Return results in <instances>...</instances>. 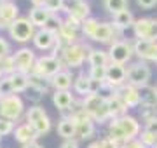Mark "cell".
Instances as JSON below:
<instances>
[{
  "instance_id": "cell-1",
  "label": "cell",
  "mask_w": 157,
  "mask_h": 148,
  "mask_svg": "<svg viewBox=\"0 0 157 148\" xmlns=\"http://www.w3.org/2000/svg\"><path fill=\"white\" fill-rule=\"evenodd\" d=\"M82 108L91 115V119L94 122H107L110 117L108 112V105H107V98L101 96V94H94L91 92L82 99Z\"/></svg>"
},
{
  "instance_id": "cell-2",
  "label": "cell",
  "mask_w": 157,
  "mask_h": 148,
  "mask_svg": "<svg viewBox=\"0 0 157 148\" xmlns=\"http://www.w3.org/2000/svg\"><path fill=\"white\" fill-rule=\"evenodd\" d=\"M89 51L86 44H72V46L65 47V51L61 52V61H63V66H70V68H78L82 66L84 61H87V56H89Z\"/></svg>"
},
{
  "instance_id": "cell-3",
  "label": "cell",
  "mask_w": 157,
  "mask_h": 148,
  "mask_svg": "<svg viewBox=\"0 0 157 148\" xmlns=\"http://www.w3.org/2000/svg\"><path fill=\"white\" fill-rule=\"evenodd\" d=\"M63 70V61L61 57L54 56V54H47V56H40L37 57V63H35V68L32 73H37L40 77H45V79H52L54 75H58Z\"/></svg>"
},
{
  "instance_id": "cell-4",
  "label": "cell",
  "mask_w": 157,
  "mask_h": 148,
  "mask_svg": "<svg viewBox=\"0 0 157 148\" xmlns=\"http://www.w3.org/2000/svg\"><path fill=\"white\" fill-rule=\"evenodd\" d=\"M35 26L32 24L28 17H17L16 21L11 24L9 28V35L14 42H19V44H26L30 40H33L35 37Z\"/></svg>"
},
{
  "instance_id": "cell-5",
  "label": "cell",
  "mask_w": 157,
  "mask_h": 148,
  "mask_svg": "<svg viewBox=\"0 0 157 148\" xmlns=\"http://www.w3.org/2000/svg\"><path fill=\"white\" fill-rule=\"evenodd\" d=\"M25 112V103L17 94H12V96L2 98L0 99V117L7 120H17Z\"/></svg>"
},
{
  "instance_id": "cell-6",
  "label": "cell",
  "mask_w": 157,
  "mask_h": 148,
  "mask_svg": "<svg viewBox=\"0 0 157 148\" xmlns=\"http://www.w3.org/2000/svg\"><path fill=\"white\" fill-rule=\"evenodd\" d=\"M136 40H152L157 42V19L154 17H140L133 24Z\"/></svg>"
},
{
  "instance_id": "cell-7",
  "label": "cell",
  "mask_w": 157,
  "mask_h": 148,
  "mask_svg": "<svg viewBox=\"0 0 157 148\" xmlns=\"http://www.w3.org/2000/svg\"><path fill=\"white\" fill-rule=\"evenodd\" d=\"M150 77H152V70L145 61L133 63L128 68V84H131V86H135V87L147 86Z\"/></svg>"
},
{
  "instance_id": "cell-8",
  "label": "cell",
  "mask_w": 157,
  "mask_h": 148,
  "mask_svg": "<svg viewBox=\"0 0 157 148\" xmlns=\"http://www.w3.org/2000/svg\"><path fill=\"white\" fill-rule=\"evenodd\" d=\"M86 19H89V4L84 0H73V4L67 9L65 21H68L75 28H80Z\"/></svg>"
},
{
  "instance_id": "cell-9",
  "label": "cell",
  "mask_w": 157,
  "mask_h": 148,
  "mask_svg": "<svg viewBox=\"0 0 157 148\" xmlns=\"http://www.w3.org/2000/svg\"><path fill=\"white\" fill-rule=\"evenodd\" d=\"M14 57V65H16V72H21V73L30 75L35 68V63H37V56L35 52L28 47H23L19 51H16L12 54Z\"/></svg>"
},
{
  "instance_id": "cell-10",
  "label": "cell",
  "mask_w": 157,
  "mask_h": 148,
  "mask_svg": "<svg viewBox=\"0 0 157 148\" xmlns=\"http://www.w3.org/2000/svg\"><path fill=\"white\" fill-rule=\"evenodd\" d=\"M133 44H129L126 40H117L113 42L110 49H108V57L110 63H117V65H126L133 56Z\"/></svg>"
},
{
  "instance_id": "cell-11",
  "label": "cell",
  "mask_w": 157,
  "mask_h": 148,
  "mask_svg": "<svg viewBox=\"0 0 157 148\" xmlns=\"http://www.w3.org/2000/svg\"><path fill=\"white\" fill-rule=\"evenodd\" d=\"M107 84L119 89L128 84V68L124 65H117V63H110L107 66Z\"/></svg>"
},
{
  "instance_id": "cell-12",
  "label": "cell",
  "mask_w": 157,
  "mask_h": 148,
  "mask_svg": "<svg viewBox=\"0 0 157 148\" xmlns=\"http://www.w3.org/2000/svg\"><path fill=\"white\" fill-rule=\"evenodd\" d=\"M133 51L141 61H155L157 63V42L152 40H136L133 44Z\"/></svg>"
},
{
  "instance_id": "cell-13",
  "label": "cell",
  "mask_w": 157,
  "mask_h": 148,
  "mask_svg": "<svg viewBox=\"0 0 157 148\" xmlns=\"http://www.w3.org/2000/svg\"><path fill=\"white\" fill-rule=\"evenodd\" d=\"M56 40H58V35L54 31H51L47 28H42V30H37V33L33 37V44L40 51H51L52 47L56 46Z\"/></svg>"
},
{
  "instance_id": "cell-14",
  "label": "cell",
  "mask_w": 157,
  "mask_h": 148,
  "mask_svg": "<svg viewBox=\"0 0 157 148\" xmlns=\"http://www.w3.org/2000/svg\"><path fill=\"white\" fill-rule=\"evenodd\" d=\"M115 122L119 124V127L122 129V132L126 134L128 139H135V138L140 136V122L135 119V117H131V115H122V117H119L115 119Z\"/></svg>"
},
{
  "instance_id": "cell-15",
  "label": "cell",
  "mask_w": 157,
  "mask_h": 148,
  "mask_svg": "<svg viewBox=\"0 0 157 148\" xmlns=\"http://www.w3.org/2000/svg\"><path fill=\"white\" fill-rule=\"evenodd\" d=\"M17 14H19V9L14 2H9L6 0V4L0 7V28H11V24L17 19Z\"/></svg>"
},
{
  "instance_id": "cell-16",
  "label": "cell",
  "mask_w": 157,
  "mask_h": 148,
  "mask_svg": "<svg viewBox=\"0 0 157 148\" xmlns=\"http://www.w3.org/2000/svg\"><path fill=\"white\" fill-rule=\"evenodd\" d=\"M121 96L124 103H126V106L128 108H136V106H140V94H138V87L131 86V84H126V86L119 87L117 91H115Z\"/></svg>"
},
{
  "instance_id": "cell-17",
  "label": "cell",
  "mask_w": 157,
  "mask_h": 148,
  "mask_svg": "<svg viewBox=\"0 0 157 148\" xmlns=\"http://www.w3.org/2000/svg\"><path fill=\"white\" fill-rule=\"evenodd\" d=\"M78 28H75V26H72V24L68 23V21H63L61 28H59V31H58V40L61 42L65 47L72 46V44H77L78 40Z\"/></svg>"
},
{
  "instance_id": "cell-18",
  "label": "cell",
  "mask_w": 157,
  "mask_h": 148,
  "mask_svg": "<svg viewBox=\"0 0 157 148\" xmlns=\"http://www.w3.org/2000/svg\"><path fill=\"white\" fill-rule=\"evenodd\" d=\"M14 138H16L17 143H21V145H28V143L35 141V139L39 138V134H37V131L33 129V125L26 122V124L17 125L16 129H14Z\"/></svg>"
},
{
  "instance_id": "cell-19",
  "label": "cell",
  "mask_w": 157,
  "mask_h": 148,
  "mask_svg": "<svg viewBox=\"0 0 157 148\" xmlns=\"http://www.w3.org/2000/svg\"><path fill=\"white\" fill-rule=\"evenodd\" d=\"M51 14L45 7H32V11H30V21H32V24H33L35 28H45L47 26V23H49V19H51Z\"/></svg>"
},
{
  "instance_id": "cell-20",
  "label": "cell",
  "mask_w": 157,
  "mask_h": 148,
  "mask_svg": "<svg viewBox=\"0 0 157 148\" xmlns=\"http://www.w3.org/2000/svg\"><path fill=\"white\" fill-rule=\"evenodd\" d=\"M107 105H108V112H110V117H112L113 120L119 119V117H122V115H126V112H128V106H126V103L121 99V96H119L117 92H113L112 96L107 98Z\"/></svg>"
},
{
  "instance_id": "cell-21",
  "label": "cell",
  "mask_w": 157,
  "mask_h": 148,
  "mask_svg": "<svg viewBox=\"0 0 157 148\" xmlns=\"http://www.w3.org/2000/svg\"><path fill=\"white\" fill-rule=\"evenodd\" d=\"M140 94V106H157V89L154 86H141L138 87Z\"/></svg>"
},
{
  "instance_id": "cell-22",
  "label": "cell",
  "mask_w": 157,
  "mask_h": 148,
  "mask_svg": "<svg viewBox=\"0 0 157 148\" xmlns=\"http://www.w3.org/2000/svg\"><path fill=\"white\" fill-rule=\"evenodd\" d=\"M73 77L72 73L68 72V70H61L58 75H54L52 79H51V84H52V87L56 89V91H68L70 87L73 86Z\"/></svg>"
},
{
  "instance_id": "cell-23",
  "label": "cell",
  "mask_w": 157,
  "mask_h": 148,
  "mask_svg": "<svg viewBox=\"0 0 157 148\" xmlns=\"http://www.w3.org/2000/svg\"><path fill=\"white\" fill-rule=\"evenodd\" d=\"M52 103L61 112V110H67L70 106H73L75 101H73V94L70 91H54V94H52Z\"/></svg>"
},
{
  "instance_id": "cell-24",
  "label": "cell",
  "mask_w": 157,
  "mask_h": 148,
  "mask_svg": "<svg viewBox=\"0 0 157 148\" xmlns=\"http://www.w3.org/2000/svg\"><path fill=\"white\" fill-rule=\"evenodd\" d=\"M91 89H93V80H91L89 73H80L78 77H75L73 80V91L77 92V94H82V96H87L91 94Z\"/></svg>"
},
{
  "instance_id": "cell-25",
  "label": "cell",
  "mask_w": 157,
  "mask_h": 148,
  "mask_svg": "<svg viewBox=\"0 0 157 148\" xmlns=\"http://www.w3.org/2000/svg\"><path fill=\"white\" fill-rule=\"evenodd\" d=\"M87 63L91 65V68H96V66H108V65H110L108 52L100 51V49H91L89 56H87Z\"/></svg>"
},
{
  "instance_id": "cell-26",
  "label": "cell",
  "mask_w": 157,
  "mask_h": 148,
  "mask_svg": "<svg viewBox=\"0 0 157 148\" xmlns=\"http://www.w3.org/2000/svg\"><path fill=\"white\" fill-rule=\"evenodd\" d=\"M135 21H136V19L133 17L131 11H128V9H126V11H121V12H117V14L113 16V23L112 24L117 30H121V31H122V30L129 28V26H133V24H135Z\"/></svg>"
},
{
  "instance_id": "cell-27",
  "label": "cell",
  "mask_w": 157,
  "mask_h": 148,
  "mask_svg": "<svg viewBox=\"0 0 157 148\" xmlns=\"http://www.w3.org/2000/svg\"><path fill=\"white\" fill-rule=\"evenodd\" d=\"M58 134L65 139H75V134H77V125L73 120L68 119H61L58 122Z\"/></svg>"
},
{
  "instance_id": "cell-28",
  "label": "cell",
  "mask_w": 157,
  "mask_h": 148,
  "mask_svg": "<svg viewBox=\"0 0 157 148\" xmlns=\"http://www.w3.org/2000/svg\"><path fill=\"white\" fill-rule=\"evenodd\" d=\"M12 80V87H14V92H25L30 87V77L26 73H21V72H16V73L11 75Z\"/></svg>"
},
{
  "instance_id": "cell-29",
  "label": "cell",
  "mask_w": 157,
  "mask_h": 148,
  "mask_svg": "<svg viewBox=\"0 0 157 148\" xmlns=\"http://www.w3.org/2000/svg\"><path fill=\"white\" fill-rule=\"evenodd\" d=\"M77 125V139H87L94 134V120H84V122H78Z\"/></svg>"
},
{
  "instance_id": "cell-30",
  "label": "cell",
  "mask_w": 157,
  "mask_h": 148,
  "mask_svg": "<svg viewBox=\"0 0 157 148\" xmlns=\"http://www.w3.org/2000/svg\"><path fill=\"white\" fill-rule=\"evenodd\" d=\"M28 77H30V86L35 87V89H39V91H42V92H47L52 87L51 80L45 79V77H40L37 73H30Z\"/></svg>"
},
{
  "instance_id": "cell-31",
  "label": "cell",
  "mask_w": 157,
  "mask_h": 148,
  "mask_svg": "<svg viewBox=\"0 0 157 148\" xmlns=\"http://www.w3.org/2000/svg\"><path fill=\"white\" fill-rule=\"evenodd\" d=\"M44 117H47V112H45L42 106H39V105L28 108V112H26V122H28V124H35L37 120L44 119Z\"/></svg>"
},
{
  "instance_id": "cell-32",
  "label": "cell",
  "mask_w": 157,
  "mask_h": 148,
  "mask_svg": "<svg viewBox=\"0 0 157 148\" xmlns=\"http://www.w3.org/2000/svg\"><path fill=\"white\" fill-rule=\"evenodd\" d=\"M105 9L115 16L117 12L128 9V0H105Z\"/></svg>"
},
{
  "instance_id": "cell-33",
  "label": "cell",
  "mask_w": 157,
  "mask_h": 148,
  "mask_svg": "<svg viewBox=\"0 0 157 148\" xmlns=\"http://www.w3.org/2000/svg\"><path fill=\"white\" fill-rule=\"evenodd\" d=\"M12 94H16V92H14V87H12L11 75H4L0 79V99L7 98V96H12Z\"/></svg>"
},
{
  "instance_id": "cell-34",
  "label": "cell",
  "mask_w": 157,
  "mask_h": 148,
  "mask_svg": "<svg viewBox=\"0 0 157 148\" xmlns=\"http://www.w3.org/2000/svg\"><path fill=\"white\" fill-rule=\"evenodd\" d=\"M89 77H91V80H94V82L105 84V82H107V66H96V68H91L89 70Z\"/></svg>"
},
{
  "instance_id": "cell-35",
  "label": "cell",
  "mask_w": 157,
  "mask_h": 148,
  "mask_svg": "<svg viewBox=\"0 0 157 148\" xmlns=\"http://www.w3.org/2000/svg\"><path fill=\"white\" fill-rule=\"evenodd\" d=\"M44 7L51 14H58L59 11H65L67 9V4H65V0H45Z\"/></svg>"
},
{
  "instance_id": "cell-36",
  "label": "cell",
  "mask_w": 157,
  "mask_h": 148,
  "mask_svg": "<svg viewBox=\"0 0 157 148\" xmlns=\"http://www.w3.org/2000/svg\"><path fill=\"white\" fill-rule=\"evenodd\" d=\"M98 24H100V21H98V19H94V17H89V19H86L84 23H82L80 30H82V33H84L86 37H89V39H91Z\"/></svg>"
},
{
  "instance_id": "cell-37",
  "label": "cell",
  "mask_w": 157,
  "mask_h": 148,
  "mask_svg": "<svg viewBox=\"0 0 157 148\" xmlns=\"http://www.w3.org/2000/svg\"><path fill=\"white\" fill-rule=\"evenodd\" d=\"M32 125H33V129L37 131V134H39V136L47 134V132L51 131V120H49V117H44V119L37 120V122H35V124H32Z\"/></svg>"
},
{
  "instance_id": "cell-38",
  "label": "cell",
  "mask_w": 157,
  "mask_h": 148,
  "mask_svg": "<svg viewBox=\"0 0 157 148\" xmlns=\"http://www.w3.org/2000/svg\"><path fill=\"white\" fill-rule=\"evenodd\" d=\"M0 68H2L4 75L16 73V65H14V57H12V54L11 56H7V57H4V59L0 61Z\"/></svg>"
},
{
  "instance_id": "cell-39",
  "label": "cell",
  "mask_w": 157,
  "mask_h": 148,
  "mask_svg": "<svg viewBox=\"0 0 157 148\" xmlns=\"http://www.w3.org/2000/svg\"><path fill=\"white\" fill-rule=\"evenodd\" d=\"M138 139L145 145V148H155V145H157V136H154V134H150V132H147L145 129L140 132Z\"/></svg>"
},
{
  "instance_id": "cell-40",
  "label": "cell",
  "mask_w": 157,
  "mask_h": 148,
  "mask_svg": "<svg viewBox=\"0 0 157 148\" xmlns=\"http://www.w3.org/2000/svg\"><path fill=\"white\" fill-rule=\"evenodd\" d=\"M140 113H141V119L147 122L157 119V106H141L140 108Z\"/></svg>"
},
{
  "instance_id": "cell-41",
  "label": "cell",
  "mask_w": 157,
  "mask_h": 148,
  "mask_svg": "<svg viewBox=\"0 0 157 148\" xmlns=\"http://www.w3.org/2000/svg\"><path fill=\"white\" fill-rule=\"evenodd\" d=\"M11 132H14V122L0 117V136H7Z\"/></svg>"
},
{
  "instance_id": "cell-42",
  "label": "cell",
  "mask_w": 157,
  "mask_h": 148,
  "mask_svg": "<svg viewBox=\"0 0 157 148\" xmlns=\"http://www.w3.org/2000/svg\"><path fill=\"white\" fill-rule=\"evenodd\" d=\"M26 92H28V94H26V96H28V99H32V101H35V103L40 101V99H42V96H44V92L39 91V89H35V87H32V86L26 89Z\"/></svg>"
},
{
  "instance_id": "cell-43",
  "label": "cell",
  "mask_w": 157,
  "mask_h": 148,
  "mask_svg": "<svg viewBox=\"0 0 157 148\" xmlns=\"http://www.w3.org/2000/svg\"><path fill=\"white\" fill-rule=\"evenodd\" d=\"M9 52H11V46H9V42H7L6 39H2V37H0V61H2L4 57L11 56Z\"/></svg>"
},
{
  "instance_id": "cell-44",
  "label": "cell",
  "mask_w": 157,
  "mask_h": 148,
  "mask_svg": "<svg viewBox=\"0 0 157 148\" xmlns=\"http://www.w3.org/2000/svg\"><path fill=\"white\" fill-rule=\"evenodd\" d=\"M121 148H145V145H143L138 138H135V139H129V141H126Z\"/></svg>"
},
{
  "instance_id": "cell-45",
  "label": "cell",
  "mask_w": 157,
  "mask_h": 148,
  "mask_svg": "<svg viewBox=\"0 0 157 148\" xmlns=\"http://www.w3.org/2000/svg\"><path fill=\"white\" fill-rule=\"evenodd\" d=\"M145 131L150 132V134H154V136H157V119L147 122V124H145Z\"/></svg>"
},
{
  "instance_id": "cell-46",
  "label": "cell",
  "mask_w": 157,
  "mask_h": 148,
  "mask_svg": "<svg viewBox=\"0 0 157 148\" xmlns=\"http://www.w3.org/2000/svg\"><path fill=\"white\" fill-rule=\"evenodd\" d=\"M101 146L103 148H119V145L115 141H112L110 138H103L101 139Z\"/></svg>"
},
{
  "instance_id": "cell-47",
  "label": "cell",
  "mask_w": 157,
  "mask_h": 148,
  "mask_svg": "<svg viewBox=\"0 0 157 148\" xmlns=\"http://www.w3.org/2000/svg\"><path fill=\"white\" fill-rule=\"evenodd\" d=\"M157 4V0H138V6L143 9H152Z\"/></svg>"
},
{
  "instance_id": "cell-48",
  "label": "cell",
  "mask_w": 157,
  "mask_h": 148,
  "mask_svg": "<svg viewBox=\"0 0 157 148\" xmlns=\"http://www.w3.org/2000/svg\"><path fill=\"white\" fill-rule=\"evenodd\" d=\"M59 148H78V143L77 139H65Z\"/></svg>"
},
{
  "instance_id": "cell-49",
  "label": "cell",
  "mask_w": 157,
  "mask_h": 148,
  "mask_svg": "<svg viewBox=\"0 0 157 148\" xmlns=\"http://www.w3.org/2000/svg\"><path fill=\"white\" fill-rule=\"evenodd\" d=\"M23 148H42V146H40L37 141H32V143H28V145H23Z\"/></svg>"
},
{
  "instance_id": "cell-50",
  "label": "cell",
  "mask_w": 157,
  "mask_h": 148,
  "mask_svg": "<svg viewBox=\"0 0 157 148\" xmlns=\"http://www.w3.org/2000/svg\"><path fill=\"white\" fill-rule=\"evenodd\" d=\"M33 7H44L45 6V0H32Z\"/></svg>"
},
{
  "instance_id": "cell-51",
  "label": "cell",
  "mask_w": 157,
  "mask_h": 148,
  "mask_svg": "<svg viewBox=\"0 0 157 148\" xmlns=\"http://www.w3.org/2000/svg\"><path fill=\"white\" fill-rule=\"evenodd\" d=\"M87 148H103V146H101V139H100V141H94V143H91V145H89Z\"/></svg>"
},
{
  "instance_id": "cell-52",
  "label": "cell",
  "mask_w": 157,
  "mask_h": 148,
  "mask_svg": "<svg viewBox=\"0 0 157 148\" xmlns=\"http://www.w3.org/2000/svg\"><path fill=\"white\" fill-rule=\"evenodd\" d=\"M4 4H6V0H0V7L4 6Z\"/></svg>"
},
{
  "instance_id": "cell-53",
  "label": "cell",
  "mask_w": 157,
  "mask_h": 148,
  "mask_svg": "<svg viewBox=\"0 0 157 148\" xmlns=\"http://www.w3.org/2000/svg\"><path fill=\"white\" fill-rule=\"evenodd\" d=\"M2 77H4V72H2V68H0V79H2Z\"/></svg>"
},
{
  "instance_id": "cell-54",
  "label": "cell",
  "mask_w": 157,
  "mask_h": 148,
  "mask_svg": "<svg viewBox=\"0 0 157 148\" xmlns=\"http://www.w3.org/2000/svg\"><path fill=\"white\" fill-rule=\"evenodd\" d=\"M155 148H157V145H155Z\"/></svg>"
},
{
  "instance_id": "cell-55",
  "label": "cell",
  "mask_w": 157,
  "mask_h": 148,
  "mask_svg": "<svg viewBox=\"0 0 157 148\" xmlns=\"http://www.w3.org/2000/svg\"><path fill=\"white\" fill-rule=\"evenodd\" d=\"M155 89H157V86H155Z\"/></svg>"
},
{
  "instance_id": "cell-56",
  "label": "cell",
  "mask_w": 157,
  "mask_h": 148,
  "mask_svg": "<svg viewBox=\"0 0 157 148\" xmlns=\"http://www.w3.org/2000/svg\"><path fill=\"white\" fill-rule=\"evenodd\" d=\"M0 138H2V136H0Z\"/></svg>"
}]
</instances>
